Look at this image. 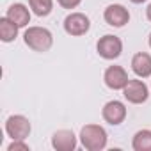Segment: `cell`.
<instances>
[{"label":"cell","mask_w":151,"mask_h":151,"mask_svg":"<svg viewBox=\"0 0 151 151\" xmlns=\"http://www.w3.org/2000/svg\"><path fill=\"white\" fill-rule=\"evenodd\" d=\"M23 41L34 52H48L53 45V36L45 27H29L23 34Z\"/></svg>","instance_id":"cell-1"},{"label":"cell","mask_w":151,"mask_h":151,"mask_svg":"<svg viewBox=\"0 0 151 151\" xmlns=\"http://www.w3.org/2000/svg\"><path fill=\"white\" fill-rule=\"evenodd\" d=\"M80 142L87 151H101L107 146V132L98 124H86L80 130Z\"/></svg>","instance_id":"cell-2"},{"label":"cell","mask_w":151,"mask_h":151,"mask_svg":"<svg viewBox=\"0 0 151 151\" xmlns=\"http://www.w3.org/2000/svg\"><path fill=\"white\" fill-rule=\"evenodd\" d=\"M96 50L98 53L107 59V60H112V59H117L123 52V43L117 36H112V34H107L103 37H100L98 45H96Z\"/></svg>","instance_id":"cell-3"},{"label":"cell","mask_w":151,"mask_h":151,"mask_svg":"<svg viewBox=\"0 0 151 151\" xmlns=\"http://www.w3.org/2000/svg\"><path fill=\"white\" fill-rule=\"evenodd\" d=\"M6 132L13 140H25L30 133V123L25 116H11L6 121Z\"/></svg>","instance_id":"cell-4"},{"label":"cell","mask_w":151,"mask_h":151,"mask_svg":"<svg viewBox=\"0 0 151 151\" xmlns=\"http://www.w3.org/2000/svg\"><path fill=\"white\" fill-rule=\"evenodd\" d=\"M91 29V22L82 13H71L64 20V30L69 36H84Z\"/></svg>","instance_id":"cell-5"},{"label":"cell","mask_w":151,"mask_h":151,"mask_svg":"<svg viewBox=\"0 0 151 151\" xmlns=\"http://www.w3.org/2000/svg\"><path fill=\"white\" fill-rule=\"evenodd\" d=\"M123 96H124L130 103L140 105V103H144V101L147 100L149 91H147V86H146L144 82H140V80H130V82L124 86V89H123Z\"/></svg>","instance_id":"cell-6"},{"label":"cell","mask_w":151,"mask_h":151,"mask_svg":"<svg viewBox=\"0 0 151 151\" xmlns=\"http://www.w3.org/2000/svg\"><path fill=\"white\" fill-rule=\"evenodd\" d=\"M103 18L105 22L110 25V27H124L128 22H130V13L124 6L121 4H112L105 9L103 13Z\"/></svg>","instance_id":"cell-7"},{"label":"cell","mask_w":151,"mask_h":151,"mask_svg":"<svg viewBox=\"0 0 151 151\" xmlns=\"http://www.w3.org/2000/svg\"><path fill=\"white\" fill-rule=\"evenodd\" d=\"M107 87L117 91V89H124V86L130 82L128 78V73L121 68V66H109L105 71V77H103Z\"/></svg>","instance_id":"cell-8"},{"label":"cell","mask_w":151,"mask_h":151,"mask_svg":"<svg viewBox=\"0 0 151 151\" xmlns=\"http://www.w3.org/2000/svg\"><path fill=\"white\" fill-rule=\"evenodd\" d=\"M101 116H103V119H105L109 124L117 126V124H121V123L124 121V117H126V107H124L121 101H117V100L109 101V103H105V107H103V110H101Z\"/></svg>","instance_id":"cell-9"},{"label":"cell","mask_w":151,"mask_h":151,"mask_svg":"<svg viewBox=\"0 0 151 151\" xmlns=\"http://www.w3.org/2000/svg\"><path fill=\"white\" fill-rule=\"evenodd\" d=\"M52 146L57 151H73L77 147V137L71 130H57L52 135Z\"/></svg>","instance_id":"cell-10"},{"label":"cell","mask_w":151,"mask_h":151,"mask_svg":"<svg viewBox=\"0 0 151 151\" xmlns=\"http://www.w3.org/2000/svg\"><path fill=\"white\" fill-rule=\"evenodd\" d=\"M132 69L137 77L140 78H147L151 77V55L144 53V52H139L133 55L132 59Z\"/></svg>","instance_id":"cell-11"},{"label":"cell","mask_w":151,"mask_h":151,"mask_svg":"<svg viewBox=\"0 0 151 151\" xmlns=\"http://www.w3.org/2000/svg\"><path fill=\"white\" fill-rule=\"evenodd\" d=\"M6 16L11 22H14L18 27H27L30 23V13H29V9L23 4H13L7 9V14Z\"/></svg>","instance_id":"cell-12"},{"label":"cell","mask_w":151,"mask_h":151,"mask_svg":"<svg viewBox=\"0 0 151 151\" xmlns=\"http://www.w3.org/2000/svg\"><path fill=\"white\" fill-rule=\"evenodd\" d=\"M18 29H20V27H18L14 22H11L7 16L2 18V20H0V39H2L4 43L14 41L16 36H18Z\"/></svg>","instance_id":"cell-13"},{"label":"cell","mask_w":151,"mask_h":151,"mask_svg":"<svg viewBox=\"0 0 151 151\" xmlns=\"http://www.w3.org/2000/svg\"><path fill=\"white\" fill-rule=\"evenodd\" d=\"M132 146L135 151H151V130H140L135 133Z\"/></svg>","instance_id":"cell-14"},{"label":"cell","mask_w":151,"mask_h":151,"mask_svg":"<svg viewBox=\"0 0 151 151\" xmlns=\"http://www.w3.org/2000/svg\"><path fill=\"white\" fill-rule=\"evenodd\" d=\"M29 6L37 16H48L53 9V0H29Z\"/></svg>","instance_id":"cell-15"},{"label":"cell","mask_w":151,"mask_h":151,"mask_svg":"<svg viewBox=\"0 0 151 151\" xmlns=\"http://www.w3.org/2000/svg\"><path fill=\"white\" fill-rule=\"evenodd\" d=\"M7 151H29V146L23 140H13L7 147Z\"/></svg>","instance_id":"cell-16"},{"label":"cell","mask_w":151,"mask_h":151,"mask_svg":"<svg viewBox=\"0 0 151 151\" xmlns=\"http://www.w3.org/2000/svg\"><path fill=\"white\" fill-rule=\"evenodd\" d=\"M57 2H59L64 9H75V7L82 2V0H57Z\"/></svg>","instance_id":"cell-17"},{"label":"cell","mask_w":151,"mask_h":151,"mask_svg":"<svg viewBox=\"0 0 151 151\" xmlns=\"http://www.w3.org/2000/svg\"><path fill=\"white\" fill-rule=\"evenodd\" d=\"M146 16H147V20L151 22V4L147 6V9H146Z\"/></svg>","instance_id":"cell-18"},{"label":"cell","mask_w":151,"mask_h":151,"mask_svg":"<svg viewBox=\"0 0 151 151\" xmlns=\"http://www.w3.org/2000/svg\"><path fill=\"white\" fill-rule=\"evenodd\" d=\"M130 2H133V4H142V2H146V0H130Z\"/></svg>","instance_id":"cell-19"},{"label":"cell","mask_w":151,"mask_h":151,"mask_svg":"<svg viewBox=\"0 0 151 151\" xmlns=\"http://www.w3.org/2000/svg\"><path fill=\"white\" fill-rule=\"evenodd\" d=\"M149 46H151V34H149Z\"/></svg>","instance_id":"cell-20"}]
</instances>
